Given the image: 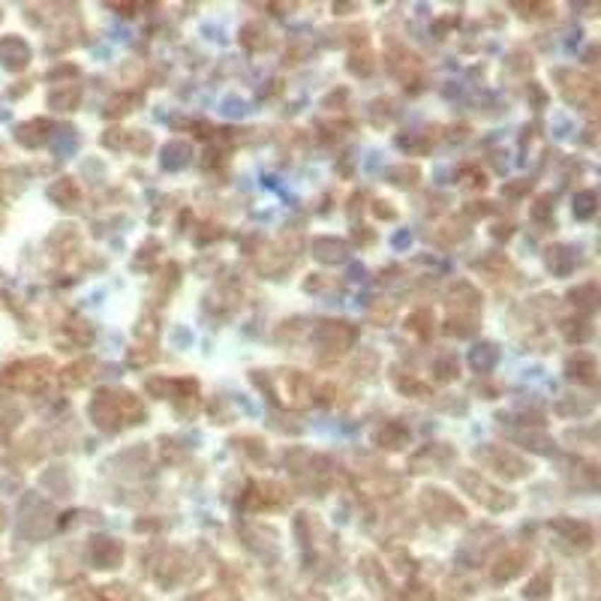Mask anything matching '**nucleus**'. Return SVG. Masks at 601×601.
Wrapping results in <instances>:
<instances>
[{
    "label": "nucleus",
    "instance_id": "obj_7",
    "mask_svg": "<svg viewBox=\"0 0 601 601\" xmlns=\"http://www.w3.org/2000/svg\"><path fill=\"white\" fill-rule=\"evenodd\" d=\"M593 202H595L593 192H583V196H577V199H574V214H577V216H593V211H595Z\"/></svg>",
    "mask_w": 601,
    "mask_h": 601
},
{
    "label": "nucleus",
    "instance_id": "obj_6",
    "mask_svg": "<svg viewBox=\"0 0 601 601\" xmlns=\"http://www.w3.org/2000/svg\"><path fill=\"white\" fill-rule=\"evenodd\" d=\"M493 361H496V346H478L475 352H472V364L478 370H487Z\"/></svg>",
    "mask_w": 601,
    "mask_h": 601
},
{
    "label": "nucleus",
    "instance_id": "obj_3",
    "mask_svg": "<svg viewBox=\"0 0 601 601\" xmlns=\"http://www.w3.org/2000/svg\"><path fill=\"white\" fill-rule=\"evenodd\" d=\"M88 370H93V361H78L76 367H66L64 370V385H66V388H76V385L88 382V376H91Z\"/></svg>",
    "mask_w": 601,
    "mask_h": 601
},
{
    "label": "nucleus",
    "instance_id": "obj_1",
    "mask_svg": "<svg viewBox=\"0 0 601 601\" xmlns=\"http://www.w3.org/2000/svg\"><path fill=\"white\" fill-rule=\"evenodd\" d=\"M460 481H463V484H466L469 490H472V496H475V499H481L484 505H490V508H505V505H511V502H514L511 496H502L499 490H493L490 484H484V481H478L472 472L460 475Z\"/></svg>",
    "mask_w": 601,
    "mask_h": 601
},
{
    "label": "nucleus",
    "instance_id": "obj_4",
    "mask_svg": "<svg viewBox=\"0 0 601 601\" xmlns=\"http://www.w3.org/2000/svg\"><path fill=\"white\" fill-rule=\"evenodd\" d=\"M187 156H189V144L184 141H172L165 148V168H180V165H187Z\"/></svg>",
    "mask_w": 601,
    "mask_h": 601
},
{
    "label": "nucleus",
    "instance_id": "obj_8",
    "mask_svg": "<svg viewBox=\"0 0 601 601\" xmlns=\"http://www.w3.org/2000/svg\"><path fill=\"white\" fill-rule=\"evenodd\" d=\"M379 439H382V442H385V439H388V442H391V445H388V448H400V445L406 442V433H403L400 427H394V424H388V427H385V430L379 433Z\"/></svg>",
    "mask_w": 601,
    "mask_h": 601
},
{
    "label": "nucleus",
    "instance_id": "obj_2",
    "mask_svg": "<svg viewBox=\"0 0 601 601\" xmlns=\"http://www.w3.org/2000/svg\"><path fill=\"white\" fill-rule=\"evenodd\" d=\"M568 376L571 379H580V382H595V361L589 355H577L568 361Z\"/></svg>",
    "mask_w": 601,
    "mask_h": 601
},
{
    "label": "nucleus",
    "instance_id": "obj_5",
    "mask_svg": "<svg viewBox=\"0 0 601 601\" xmlns=\"http://www.w3.org/2000/svg\"><path fill=\"white\" fill-rule=\"evenodd\" d=\"M313 250L322 252L319 259H325V262H337V259H343V252H346L343 244H337V240H328V238H319L316 244H313Z\"/></svg>",
    "mask_w": 601,
    "mask_h": 601
}]
</instances>
